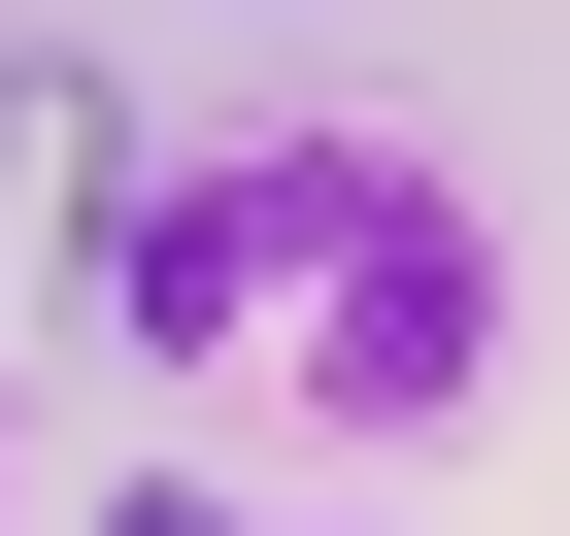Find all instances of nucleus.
<instances>
[{"label": "nucleus", "mask_w": 570, "mask_h": 536, "mask_svg": "<svg viewBox=\"0 0 570 536\" xmlns=\"http://www.w3.org/2000/svg\"><path fill=\"white\" fill-rule=\"evenodd\" d=\"M135 336H168V369H303V403L436 436V403L503 369V268H470V201H436L403 135H268V168H202V201L135 235Z\"/></svg>", "instance_id": "f257e3e1"}, {"label": "nucleus", "mask_w": 570, "mask_h": 536, "mask_svg": "<svg viewBox=\"0 0 570 536\" xmlns=\"http://www.w3.org/2000/svg\"><path fill=\"white\" fill-rule=\"evenodd\" d=\"M135 235H168L135 201V101L101 68H0V302H135Z\"/></svg>", "instance_id": "f03ea898"}, {"label": "nucleus", "mask_w": 570, "mask_h": 536, "mask_svg": "<svg viewBox=\"0 0 570 536\" xmlns=\"http://www.w3.org/2000/svg\"><path fill=\"white\" fill-rule=\"evenodd\" d=\"M135 536H202V503H135Z\"/></svg>", "instance_id": "7ed1b4c3"}]
</instances>
